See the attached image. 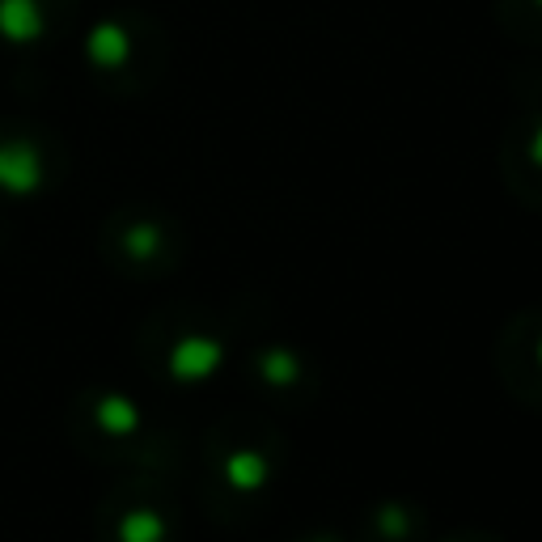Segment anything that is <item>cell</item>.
<instances>
[{"label": "cell", "mask_w": 542, "mask_h": 542, "mask_svg": "<svg viewBox=\"0 0 542 542\" xmlns=\"http://www.w3.org/2000/svg\"><path fill=\"white\" fill-rule=\"evenodd\" d=\"M538 153H542V140H538Z\"/></svg>", "instance_id": "obj_1"}]
</instances>
